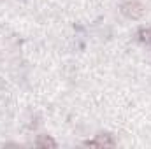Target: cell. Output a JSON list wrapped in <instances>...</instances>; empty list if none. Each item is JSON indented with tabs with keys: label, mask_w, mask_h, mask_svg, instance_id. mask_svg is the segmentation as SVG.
<instances>
[{
	"label": "cell",
	"mask_w": 151,
	"mask_h": 149,
	"mask_svg": "<svg viewBox=\"0 0 151 149\" xmlns=\"http://www.w3.org/2000/svg\"><path fill=\"white\" fill-rule=\"evenodd\" d=\"M121 12H123L127 18H130V19H139V18L144 14V5H142L141 2L132 0V2H127V4L121 5Z\"/></svg>",
	"instance_id": "1"
},
{
	"label": "cell",
	"mask_w": 151,
	"mask_h": 149,
	"mask_svg": "<svg viewBox=\"0 0 151 149\" xmlns=\"http://www.w3.org/2000/svg\"><path fill=\"white\" fill-rule=\"evenodd\" d=\"M35 146L37 148H56V142L51 137H47V135H39Z\"/></svg>",
	"instance_id": "3"
},
{
	"label": "cell",
	"mask_w": 151,
	"mask_h": 149,
	"mask_svg": "<svg viewBox=\"0 0 151 149\" xmlns=\"http://www.w3.org/2000/svg\"><path fill=\"white\" fill-rule=\"evenodd\" d=\"M141 40L151 46V28L150 30H142V32H141Z\"/></svg>",
	"instance_id": "4"
},
{
	"label": "cell",
	"mask_w": 151,
	"mask_h": 149,
	"mask_svg": "<svg viewBox=\"0 0 151 149\" xmlns=\"http://www.w3.org/2000/svg\"><path fill=\"white\" fill-rule=\"evenodd\" d=\"M84 146H97V148H114L116 142L111 135H97L93 140H86Z\"/></svg>",
	"instance_id": "2"
}]
</instances>
